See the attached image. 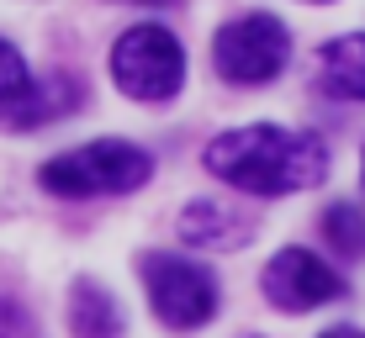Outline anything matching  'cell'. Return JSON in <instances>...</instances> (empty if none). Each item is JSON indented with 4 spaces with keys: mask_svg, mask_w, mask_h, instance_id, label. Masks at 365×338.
Wrapping results in <instances>:
<instances>
[{
    "mask_svg": "<svg viewBox=\"0 0 365 338\" xmlns=\"http://www.w3.org/2000/svg\"><path fill=\"white\" fill-rule=\"evenodd\" d=\"M201 164L249 196H292L329 180V143L302 127L255 122V127L217 132L201 154Z\"/></svg>",
    "mask_w": 365,
    "mask_h": 338,
    "instance_id": "1",
    "label": "cell"
},
{
    "mask_svg": "<svg viewBox=\"0 0 365 338\" xmlns=\"http://www.w3.org/2000/svg\"><path fill=\"white\" fill-rule=\"evenodd\" d=\"M154 180V154L122 137H101L85 148H64L37 169V185L48 196H69V201H91V196H128Z\"/></svg>",
    "mask_w": 365,
    "mask_h": 338,
    "instance_id": "2",
    "label": "cell"
},
{
    "mask_svg": "<svg viewBox=\"0 0 365 338\" xmlns=\"http://www.w3.org/2000/svg\"><path fill=\"white\" fill-rule=\"evenodd\" d=\"M111 80L133 101H175L185 85V48L159 21H138L111 43Z\"/></svg>",
    "mask_w": 365,
    "mask_h": 338,
    "instance_id": "3",
    "label": "cell"
},
{
    "mask_svg": "<svg viewBox=\"0 0 365 338\" xmlns=\"http://www.w3.org/2000/svg\"><path fill=\"white\" fill-rule=\"evenodd\" d=\"M138 275H143V291H148V307L154 317L175 333H191L201 322L217 317V275L196 259H180V254H154L148 248L138 259Z\"/></svg>",
    "mask_w": 365,
    "mask_h": 338,
    "instance_id": "4",
    "label": "cell"
},
{
    "mask_svg": "<svg viewBox=\"0 0 365 338\" xmlns=\"http://www.w3.org/2000/svg\"><path fill=\"white\" fill-rule=\"evenodd\" d=\"M286 58H292V32L270 11H249L212 37V64L228 85H270Z\"/></svg>",
    "mask_w": 365,
    "mask_h": 338,
    "instance_id": "5",
    "label": "cell"
},
{
    "mask_svg": "<svg viewBox=\"0 0 365 338\" xmlns=\"http://www.w3.org/2000/svg\"><path fill=\"white\" fill-rule=\"evenodd\" d=\"M85 101V85L69 80V74H48V80H32L27 58L16 53V43L0 37V127L11 132H32L43 122L64 117Z\"/></svg>",
    "mask_w": 365,
    "mask_h": 338,
    "instance_id": "6",
    "label": "cell"
},
{
    "mask_svg": "<svg viewBox=\"0 0 365 338\" xmlns=\"http://www.w3.org/2000/svg\"><path fill=\"white\" fill-rule=\"evenodd\" d=\"M270 307L281 312H312V307H329L349 291V280L334 265H323L312 248H281V254L265 265V280H259Z\"/></svg>",
    "mask_w": 365,
    "mask_h": 338,
    "instance_id": "7",
    "label": "cell"
},
{
    "mask_svg": "<svg viewBox=\"0 0 365 338\" xmlns=\"http://www.w3.org/2000/svg\"><path fill=\"white\" fill-rule=\"evenodd\" d=\"M175 233H180V243H191V248L222 254V248H244L249 238H255V217H249L244 206L222 201V196H196V201H185Z\"/></svg>",
    "mask_w": 365,
    "mask_h": 338,
    "instance_id": "8",
    "label": "cell"
},
{
    "mask_svg": "<svg viewBox=\"0 0 365 338\" xmlns=\"http://www.w3.org/2000/svg\"><path fill=\"white\" fill-rule=\"evenodd\" d=\"M318 85L334 101H365V32H344L334 43H323Z\"/></svg>",
    "mask_w": 365,
    "mask_h": 338,
    "instance_id": "9",
    "label": "cell"
},
{
    "mask_svg": "<svg viewBox=\"0 0 365 338\" xmlns=\"http://www.w3.org/2000/svg\"><path fill=\"white\" fill-rule=\"evenodd\" d=\"M69 333L74 338H122L128 333L117 296L101 280H74L69 285Z\"/></svg>",
    "mask_w": 365,
    "mask_h": 338,
    "instance_id": "10",
    "label": "cell"
},
{
    "mask_svg": "<svg viewBox=\"0 0 365 338\" xmlns=\"http://www.w3.org/2000/svg\"><path fill=\"white\" fill-rule=\"evenodd\" d=\"M318 228H323V243H329L339 259H349V265L365 259V211L355 201H334L329 211H323Z\"/></svg>",
    "mask_w": 365,
    "mask_h": 338,
    "instance_id": "11",
    "label": "cell"
},
{
    "mask_svg": "<svg viewBox=\"0 0 365 338\" xmlns=\"http://www.w3.org/2000/svg\"><path fill=\"white\" fill-rule=\"evenodd\" d=\"M0 338H43L37 333V317L21 302H11V296H0Z\"/></svg>",
    "mask_w": 365,
    "mask_h": 338,
    "instance_id": "12",
    "label": "cell"
},
{
    "mask_svg": "<svg viewBox=\"0 0 365 338\" xmlns=\"http://www.w3.org/2000/svg\"><path fill=\"white\" fill-rule=\"evenodd\" d=\"M318 338H365L355 322H339V328H329V333H318Z\"/></svg>",
    "mask_w": 365,
    "mask_h": 338,
    "instance_id": "13",
    "label": "cell"
},
{
    "mask_svg": "<svg viewBox=\"0 0 365 338\" xmlns=\"http://www.w3.org/2000/svg\"><path fill=\"white\" fill-rule=\"evenodd\" d=\"M138 6H180V0H138Z\"/></svg>",
    "mask_w": 365,
    "mask_h": 338,
    "instance_id": "14",
    "label": "cell"
},
{
    "mask_svg": "<svg viewBox=\"0 0 365 338\" xmlns=\"http://www.w3.org/2000/svg\"><path fill=\"white\" fill-rule=\"evenodd\" d=\"M360 185H365V148H360Z\"/></svg>",
    "mask_w": 365,
    "mask_h": 338,
    "instance_id": "15",
    "label": "cell"
},
{
    "mask_svg": "<svg viewBox=\"0 0 365 338\" xmlns=\"http://www.w3.org/2000/svg\"><path fill=\"white\" fill-rule=\"evenodd\" d=\"M318 6H329V0H318Z\"/></svg>",
    "mask_w": 365,
    "mask_h": 338,
    "instance_id": "16",
    "label": "cell"
}]
</instances>
